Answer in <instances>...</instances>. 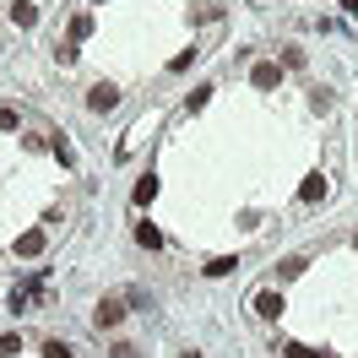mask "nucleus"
Here are the masks:
<instances>
[{"instance_id": "ddd939ff", "label": "nucleus", "mask_w": 358, "mask_h": 358, "mask_svg": "<svg viewBox=\"0 0 358 358\" xmlns=\"http://www.w3.org/2000/svg\"><path fill=\"white\" fill-rule=\"evenodd\" d=\"M22 353V336H0V358H17Z\"/></svg>"}, {"instance_id": "f3484780", "label": "nucleus", "mask_w": 358, "mask_h": 358, "mask_svg": "<svg viewBox=\"0 0 358 358\" xmlns=\"http://www.w3.org/2000/svg\"><path fill=\"white\" fill-rule=\"evenodd\" d=\"M342 11H358V0H342Z\"/></svg>"}, {"instance_id": "39448f33", "label": "nucleus", "mask_w": 358, "mask_h": 358, "mask_svg": "<svg viewBox=\"0 0 358 358\" xmlns=\"http://www.w3.org/2000/svg\"><path fill=\"white\" fill-rule=\"evenodd\" d=\"M250 82H255V87H261V92H271V87H277V82H282V71L271 66V60H261V66L250 71Z\"/></svg>"}, {"instance_id": "f8f14e48", "label": "nucleus", "mask_w": 358, "mask_h": 358, "mask_svg": "<svg viewBox=\"0 0 358 358\" xmlns=\"http://www.w3.org/2000/svg\"><path fill=\"white\" fill-rule=\"evenodd\" d=\"M44 358H76V353H71V342H60V336H49V342H44Z\"/></svg>"}, {"instance_id": "6e6552de", "label": "nucleus", "mask_w": 358, "mask_h": 358, "mask_svg": "<svg viewBox=\"0 0 358 358\" xmlns=\"http://www.w3.org/2000/svg\"><path fill=\"white\" fill-rule=\"evenodd\" d=\"M82 38H92V17L82 11V17H71V49L82 44Z\"/></svg>"}, {"instance_id": "dca6fc26", "label": "nucleus", "mask_w": 358, "mask_h": 358, "mask_svg": "<svg viewBox=\"0 0 358 358\" xmlns=\"http://www.w3.org/2000/svg\"><path fill=\"white\" fill-rule=\"evenodd\" d=\"M114 358H136V348L131 342H114Z\"/></svg>"}, {"instance_id": "20e7f679", "label": "nucleus", "mask_w": 358, "mask_h": 358, "mask_svg": "<svg viewBox=\"0 0 358 358\" xmlns=\"http://www.w3.org/2000/svg\"><path fill=\"white\" fill-rule=\"evenodd\" d=\"M255 315H261V320H277V315H282V293L261 288V293H255Z\"/></svg>"}, {"instance_id": "7ed1b4c3", "label": "nucleus", "mask_w": 358, "mask_h": 358, "mask_svg": "<svg viewBox=\"0 0 358 358\" xmlns=\"http://www.w3.org/2000/svg\"><path fill=\"white\" fill-rule=\"evenodd\" d=\"M114 103H120V92H114V87H109V82H98V87H92V92H87V109H92V114H109V109H114Z\"/></svg>"}, {"instance_id": "a211bd4d", "label": "nucleus", "mask_w": 358, "mask_h": 358, "mask_svg": "<svg viewBox=\"0 0 358 358\" xmlns=\"http://www.w3.org/2000/svg\"><path fill=\"white\" fill-rule=\"evenodd\" d=\"M98 6H103V0H98Z\"/></svg>"}, {"instance_id": "9d476101", "label": "nucleus", "mask_w": 358, "mask_h": 358, "mask_svg": "<svg viewBox=\"0 0 358 358\" xmlns=\"http://www.w3.org/2000/svg\"><path fill=\"white\" fill-rule=\"evenodd\" d=\"M157 196V174H147V179H136V206H147Z\"/></svg>"}, {"instance_id": "9b49d317", "label": "nucleus", "mask_w": 358, "mask_h": 358, "mask_svg": "<svg viewBox=\"0 0 358 358\" xmlns=\"http://www.w3.org/2000/svg\"><path fill=\"white\" fill-rule=\"evenodd\" d=\"M234 266H239V261H234V255H217V261H206V277H228V271H234Z\"/></svg>"}, {"instance_id": "f03ea898", "label": "nucleus", "mask_w": 358, "mask_h": 358, "mask_svg": "<svg viewBox=\"0 0 358 358\" xmlns=\"http://www.w3.org/2000/svg\"><path fill=\"white\" fill-rule=\"evenodd\" d=\"M44 228H27V234H17V255H22V261H33V255H44Z\"/></svg>"}, {"instance_id": "0eeeda50", "label": "nucleus", "mask_w": 358, "mask_h": 358, "mask_svg": "<svg viewBox=\"0 0 358 358\" xmlns=\"http://www.w3.org/2000/svg\"><path fill=\"white\" fill-rule=\"evenodd\" d=\"M11 22H17V27H33V22H38V6L17 0V6H11Z\"/></svg>"}, {"instance_id": "4468645a", "label": "nucleus", "mask_w": 358, "mask_h": 358, "mask_svg": "<svg viewBox=\"0 0 358 358\" xmlns=\"http://www.w3.org/2000/svg\"><path fill=\"white\" fill-rule=\"evenodd\" d=\"M282 358H320V353H315V348H304V342H288V348H282Z\"/></svg>"}, {"instance_id": "423d86ee", "label": "nucleus", "mask_w": 358, "mask_h": 358, "mask_svg": "<svg viewBox=\"0 0 358 358\" xmlns=\"http://www.w3.org/2000/svg\"><path fill=\"white\" fill-rule=\"evenodd\" d=\"M299 201H326V174H310V179H304V185H299Z\"/></svg>"}, {"instance_id": "f257e3e1", "label": "nucleus", "mask_w": 358, "mask_h": 358, "mask_svg": "<svg viewBox=\"0 0 358 358\" xmlns=\"http://www.w3.org/2000/svg\"><path fill=\"white\" fill-rule=\"evenodd\" d=\"M125 320V299H98V310H92V326L98 331H114Z\"/></svg>"}, {"instance_id": "1a4fd4ad", "label": "nucleus", "mask_w": 358, "mask_h": 358, "mask_svg": "<svg viewBox=\"0 0 358 358\" xmlns=\"http://www.w3.org/2000/svg\"><path fill=\"white\" fill-rule=\"evenodd\" d=\"M136 245H141V250H157V245H163V234H157L152 223H136Z\"/></svg>"}, {"instance_id": "2eb2a0df", "label": "nucleus", "mask_w": 358, "mask_h": 358, "mask_svg": "<svg viewBox=\"0 0 358 358\" xmlns=\"http://www.w3.org/2000/svg\"><path fill=\"white\" fill-rule=\"evenodd\" d=\"M0 131H17V109H6V103H0Z\"/></svg>"}]
</instances>
